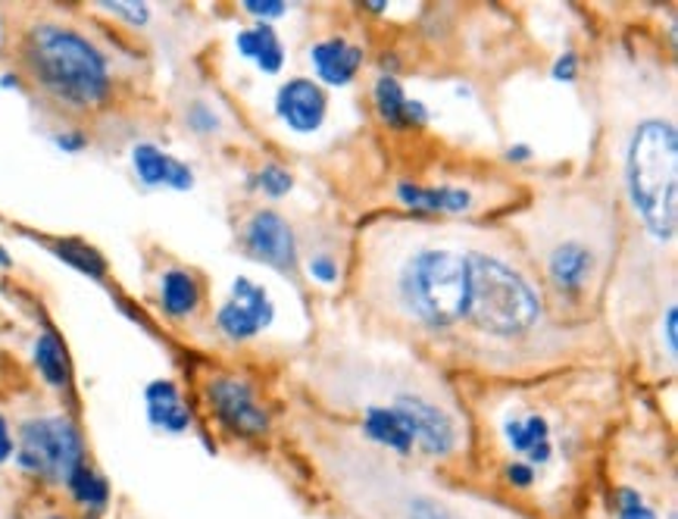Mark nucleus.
Masks as SVG:
<instances>
[{
  "instance_id": "5",
  "label": "nucleus",
  "mask_w": 678,
  "mask_h": 519,
  "mask_svg": "<svg viewBox=\"0 0 678 519\" xmlns=\"http://www.w3.org/2000/svg\"><path fill=\"white\" fill-rule=\"evenodd\" d=\"M623 188L644 232L669 245L678 226V132L672 110H644L628 123Z\"/></svg>"
},
{
  "instance_id": "27",
  "label": "nucleus",
  "mask_w": 678,
  "mask_h": 519,
  "mask_svg": "<svg viewBox=\"0 0 678 519\" xmlns=\"http://www.w3.org/2000/svg\"><path fill=\"white\" fill-rule=\"evenodd\" d=\"M104 7H107L109 13L123 17L125 22H132V25H144L147 17H150V10L144 3H104Z\"/></svg>"
},
{
  "instance_id": "32",
  "label": "nucleus",
  "mask_w": 678,
  "mask_h": 519,
  "mask_svg": "<svg viewBox=\"0 0 678 519\" xmlns=\"http://www.w3.org/2000/svg\"><path fill=\"white\" fill-rule=\"evenodd\" d=\"M7 438H13V435H10V426H7V419L0 416V442H7Z\"/></svg>"
},
{
  "instance_id": "31",
  "label": "nucleus",
  "mask_w": 678,
  "mask_h": 519,
  "mask_svg": "<svg viewBox=\"0 0 678 519\" xmlns=\"http://www.w3.org/2000/svg\"><path fill=\"white\" fill-rule=\"evenodd\" d=\"M510 160H529V147H510Z\"/></svg>"
},
{
  "instance_id": "3",
  "label": "nucleus",
  "mask_w": 678,
  "mask_h": 519,
  "mask_svg": "<svg viewBox=\"0 0 678 519\" xmlns=\"http://www.w3.org/2000/svg\"><path fill=\"white\" fill-rule=\"evenodd\" d=\"M613 207L591 191H572L538 207L525 222V241L541 272L544 301L566 313H588L601 301L616 257Z\"/></svg>"
},
{
  "instance_id": "22",
  "label": "nucleus",
  "mask_w": 678,
  "mask_h": 519,
  "mask_svg": "<svg viewBox=\"0 0 678 519\" xmlns=\"http://www.w3.org/2000/svg\"><path fill=\"white\" fill-rule=\"evenodd\" d=\"M147 419L150 426L166 432H185L191 426V411L181 404V397H173V401H147Z\"/></svg>"
},
{
  "instance_id": "21",
  "label": "nucleus",
  "mask_w": 678,
  "mask_h": 519,
  "mask_svg": "<svg viewBox=\"0 0 678 519\" xmlns=\"http://www.w3.org/2000/svg\"><path fill=\"white\" fill-rule=\"evenodd\" d=\"M54 253L60 257V260H66L70 267L79 269V272L91 276V279H104V272H107V263H104V257L94 251V248H88L85 241L63 238V241H56V245H54Z\"/></svg>"
},
{
  "instance_id": "29",
  "label": "nucleus",
  "mask_w": 678,
  "mask_h": 519,
  "mask_svg": "<svg viewBox=\"0 0 678 519\" xmlns=\"http://www.w3.org/2000/svg\"><path fill=\"white\" fill-rule=\"evenodd\" d=\"M575 75H578V56L566 51V54L556 60L554 79L556 82H575Z\"/></svg>"
},
{
  "instance_id": "26",
  "label": "nucleus",
  "mask_w": 678,
  "mask_h": 519,
  "mask_svg": "<svg viewBox=\"0 0 678 519\" xmlns=\"http://www.w3.org/2000/svg\"><path fill=\"white\" fill-rule=\"evenodd\" d=\"M306 269H310V276H313L316 282H322V286H332V282L338 279V263H335L328 253H316V257H310Z\"/></svg>"
},
{
  "instance_id": "20",
  "label": "nucleus",
  "mask_w": 678,
  "mask_h": 519,
  "mask_svg": "<svg viewBox=\"0 0 678 519\" xmlns=\"http://www.w3.org/2000/svg\"><path fill=\"white\" fill-rule=\"evenodd\" d=\"M63 485L70 488V495L82 504V507H88V510H104V507H107L109 501L107 479H104L97 469H91L88 464L75 466L70 473V479Z\"/></svg>"
},
{
  "instance_id": "34",
  "label": "nucleus",
  "mask_w": 678,
  "mask_h": 519,
  "mask_svg": "<svg viewBox=\"0 0 678 519\" xmlns=\"http://www.w3.org/2000/svg\"><path fill=\"white\" fill-rule=\"evenodd\" d=\"M0 267H10V257H7V251L0 248Z\"/></svg>"
},
{
  "instance_id": "10",
  "label": "nucleus",
  "mask_w": 678,
  "mask_h": 519,
  "mask_svg": "<svg viewBox=\"0 0 678 519\" xmlns=\"http://www.w3.org/2000/svg\"><path fill=\"white\" fill-rule=\"evenodd\" d=\"M272 316H275V307L269 301L267 288L253 286L250 279L238 276L232 286V298L216 313V325L232 341H248L269 329Z\"/></svg>"
},
{
  "instance_id": "12",
  "label": "nucleus",
  "mask_w": 678,
  "mask_h": 519,
  "mask_svg": "<svg viewBox=\"0 0 678 519\" xmlns=\"http://www.w3.org/2000/svg\"><path fill=\"white\" fill-rule=\"evenodd\" d=\"M373 104L378 120L394 132H407V128H423L429 123V110L423 101H410L404 85L394 79L392 72H382L373 85Z\"/></svg>"
},
{
  "instance_id": "8",
  "label": "nucleus",
  "mask_w": 678,
  "mask_h": 519,
  "mask_svg": "<svg viewBox=\"0 0 678 519\" xmlns=\"http://www.w3.org/2000/svg\"><path fill=\"white\" fill-rule=\"evenodd\" d=\"M207 401L219 426L238 438H260L269 432V411L244 378L213 376L207 382Z\"/></svg>"
},
{
  "instance_id": "23",
  "label": "nucleus",
  "mask_w": 678,
  "mask_h": 519,
  "mask_svg": "<svg viewBox=\"0 0 678 519\" xmlns=\"http://www.w3.org/2000/svg\"><path fill=\"white\" fill-rule=\"evenodd\" d=\"M253 185H257V188L269 197H285L288 191L294 188V179H291V173H288V169L275 166V163H269V166H263V169L253 176Z\"/></svg>"
},
{
  "instance_id": "33",
  "label": "nucleus",
  "mask_w": 678,
  "mask_h": 519,
  "mask_svg": "<svg viewBox=\"0 0 678 519\" xmlns=\"http://www.w3.org/2000/svg\"><path fill=\"white\" fill-rule=\"evenodd\" d=\"M0 85H3V89H17L19 85L17 75H3V79H0Z\"/></svg>"
},
{
  "instance_id": "7",
  "label": "nucleus",
  "mask_w": 678,
  "mask_h": 519,
  "mask_svg": "<svg viewBox=\"0 0 678 519\" xmlns=\"http://www.w3.org/2000/svg\"><path fill=\"white\" fill-rule=\"evenodd\" d=\"M17 464L51 482H66L75 466L85 464V445L75 423L66 416H35L19 426Z\"/></svg>"
},
{
  "instance_id": "9",
  "label": "nucleus",
  "mask_w": 678,
  "mask_h": 519,
  "mask_svg": "<svg viewBox=\"0 0 678 519\" xmlns=\"http://www.w3.org/2000/svg\"><path fill=\"white\" fill-rule=\"evenodd\" d=\"M241 241L253 260L267 263V267L279 269V272H291L298 267V238L285 216L275 210H257L244 222L241 229Z\"/></svg>"
},
{
  "instance_id": "4",
  "label": "nucleus",
  "mask_w": 678,
  "mask_h": 519,
  "mask_svg": "<svg viewBox=\"0 0 678 519\" xmlns=\"http://www.w3.org/2000/svg\"><path fill=\"white\" fill-rule=\"evenodd\" d=\"M469 310L463 329L479 354H513L535 344L547 329V301L517 253L488 232L469 238Z\"/></svg>"
},
{
  "instance_id": "15",
  "label": "nucleus",
  "mask_w": 678,
  "mask_h": 519,
  "mask_svg": "<svg viewBox=\"0 0 678 519\" xmlns=\"http://www.w3.org/2000/svg\"><path fill=\"white\" fill-rule=\"evenodd\" d=\"M609 519H676V513L644 482L616 479L609 488Z\"/></svg>"
},
{
  "instance_id": "1",
  "label": "nucleus",
  "mask_w": 678,
  "mask_h": 519,
  "mask_svg": "<svg viewBox=\"0 0 678 519\" xmlns=\"http://www.w3.org/2000/svg\"><path fill=\"white\" fill-rule=\"evenodd\" d=\"M294 432L347 519H532L482 488L447 482L429 466L369 448L344 423L306 416Z\"/></svg>"
},
{
  "instance_id": "28",
  "label": "nucleus",
  "mask_w": 678,
  "mask_h": 519,
  "mask_svg": "<svg viewBox=\"0 0 678 519\" xmlns=\"http://www.w3.org/2000/svg\"><path fill=\"white\" fill-rule=\"evenodd\" d=\"M244 10L260 19H272V17H285L288 7L285 3H279V0H248Z\"/></svg>"
},
{
  "instance_id": "16",
  "label": "nucleus",
  "mask_w": 678,
  "mask_h": 519,
  "mask_svg": "<svg viewBox=\"0 0 678 519\" xmlns=\"http://www.w3.org/2000/svg\"><path fill=\"white\" fill-rule=\"evenodd\" d=\"M132 163H135L144 185H169L176 191H188L195 185V173L176 157L163 154L154 144H138L132 150Z\"/></svg>"
},
{
  "instance_id": "11",
  "label": "nucleus",
  "mask_w": 678,
  "mask_h": 519,
  "mask_svg": "<svg viewBox=\"0 0 678 519\" xmlns=\"http://www.w3.org/2000/svg\"><path fill=\"white\" fill-rule=\"evenodd\" d=\"M325 91L313 79H288L275 94V113L291 132L310 135L325 123Z\"/></svg>"
},
{
  "instance_id": "24",
  "label": "nucleus",
  "mask_w": 678,
  "mask_h": 519,
  "mask_svg": "<svg viewBox=\"0 0 678 519\" xmlns=\"http://www.w3.org/2000/svg\"><path fill=\"white\" fill-rule=\"evenodd\" d=\"M660 347L666 357L676 360L678 354V307L676 301H666V310L660 313Z\"/></svg>"
},
{
  "instance_id": "6",
  "label": "nucleus",
  "mask_w": 678,
  "mask_h": 519,
  "mask_svg": "<svg viewBox=\"0 0 678 519\" xmlns=\"http://www.w3.org/2000/svg\"><path fill=\"white\" fill-rule=\"evenodd\" d=\"M19 63L48 101L70 113H88L109 97L107 54L66 22L41 19L29 25Z\"/></svg>"
},
{
  "instance_id": "2",
  "label": "nucleus",
  "mask_w": 678,
  "mask_h": 519,
  "mask_svg": "<svg viewBox=\"0 0 678 519\" xmlns=\"http://www.w3.org/2000/svg\"><path fill=\"white\" fill-rule=\"evenodd\" d=\"M472 232L429 222L375 226L363 253V288L378 310L423 335H457L469 310Z\"/></svg>"
},
{
  "instance_id": "35",
  "label": "nucleus",
  "mask_w": 678,
  "mask_h": 519,
  "mask_svg": "<svg viewBox=\"0 0 678 519\" xmlns=\"http://www.w3.org/2000/svg\"><path fill=\"white\" fill-rule=\"evenodd\" d=\"M54 519H63V517H54Z\"/></svg>"
},
{
  "instance_id": "25",
  "label": "nucleus",
  "mask_w": 678,
  "mask_h": 519,
  "mask_svg": "<svg viewBox=\"0 0 678 519\" xmlns=\"http://www.w3.org/2000/svg\"><path fill=\"white\" fill-rule=\"evenodd\" d=\"M188 126L195 128L197 135H213V132H219V113L210 104L197 101L188 110Z\"/></svg>"
},
{
  "instance_id": "13",
  "label": "nucleus",
  "mask_w": 678,
  "mask_h": 519,
  "mask_svg": "<svg viewBox=\"0 0 678 519\" xmlns=\"http://www.w3.org/2000/svg\"><path fill=\"white\" fill-rule=\"evenodd\" d=\"M363 60H366L363 48L351 44L347 38H325L310 48V63L328 85H351L363 70Z\"/></svg>"
},
{
  "instance_id": "14",
  "label": "nucleus",
  "mask_w": 678,
  "mask_h": 519,
  "mask_svg": "<svg viewBox=\"0 0 678 519\" xmlns=\"http://www.w3.org/2000/svg\"><path fill=\"white\" fill-rule=\"evenodd\" d=\"M397 200L416 214H466L472 207V195L457 185L397 181Z\"/></svg>"
},
{
  "instance_id": "18",
  "label": "nucleus",
  "mask_w": 678,
  "mask_h": 519,
  "mask_svg": "<svg viewBox=\"0 0 678 519\" xmlns=\"http://www.w3.org/2000/svg\"><path fill=\"white\" fill-rule=\"evenodd\" d=\"M160 301L173 320H185L200 307V282L188 269H169L160 279Z\"/></svg>"
},
{
  "instance_id": "17",
  "label": "nucleus",
  "mask_w": 678,
  "mask_h": 519,
  "mask_svg": "<svg viewBox=\"0 0 678 519\" xmlns=\"http://www.w3.org/2000/svg\"><path fill=\"white\" fill-rule=\"evenodd\" d=\"M234 44H238L241 56L253 60V63L263 72H269V75L282 70L285 51H282V41H279L275 29H272L269 22H260V25H253V29H244L241 35L234 38Z\"/></svg>"
},
{
  "instance_id": "19",
  "label": "nucleus",
  "mask_w": 678,
  "mask_h": 519,
  "mask_svg": "<svg viewBox=\"0 0 678 519\" xmlns=\"http://www.w3.org/2000/svg\"><path fill=\"white\" fill-rule=\"evenodd\" d=\"M35 366L41 370V376H44L48 385H54V388H66L70 385L66 347L60 344L54 332H41V339L35 341Z\"/></svg>"
},
{
  "instance_id": "30",
  "label": "nucleus",
  "mask_w": 678,
  "mask_h": 519,
  "mask_svg": "<svg viewBox=\"0 0 678 519\" xmlns=\"http://www.w3.org/2000/svg\"><path fill=\"white\" fill-rule=\"evenodd\" d=\"M56 147H63L66 154H79L82 147H85V135H79V132H63V135H56L54 138Z\"/></svg>"
}]
</instances>
